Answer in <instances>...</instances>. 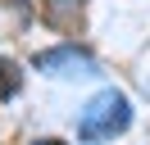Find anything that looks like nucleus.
I'll use <instances>...</instances> for the list:
<instances>
[{"label":"nucleus","instance_id":"20e7f679","mask_svg":"<svg viewBox=\"0 0 150 145\" xmlns=\"http://www.w3.org/2000/svg\"><path fill=\"white\" fill-rule=\"evenodd\" d=\"M82 5L86 0H46V14L55 18V23H68L73 14H82Z\"/></svg>","mask_w":150,"mask_h":145},{"label":"nucleus","instance_id":"39448f33","mask_svg":"<svg viewBox=\"0 0 150 145\" xmlns=\"http://www.w3.org/2000/svg\"><path fill=\"white\" fill-rule=\"evenodd\" d=\"M37 145H64V141H37Z\"/></svg>","mask_w":150,"mask_h":145},{"label":"nucleus","instance_id":"7ed1b4c3","mask_svg":"<svg viewBox=\"0 0 150 145\" xmlns=\"http://www.w3.org/2000/svg\"><path fill=\"white\" fill-rule=\"evenodd\" d=\"M18 86H23L18 63H14V59H0V95H5V100H9V95H18Z\"/></svg>","mask_w":150,"mask_h":145},{"label":"nucleus","instance_id":"f03ea898","mask_svg":"<svg viewBox=\"0 0 150 145\" xmlns=\"http://www.w3.org/2000/svg\"><path fill=\"white\" fill-rule=\"evenodd\" d=\"M32 68L50 72V77H91L96 63H91L86 50H77L73 41H64V45H55V50H41L37 59H32Z\"/></svg>","mask_w":150,"mask_h":145},{"label":"nucleus","instance_id":"f257e3e1","mask_svg":"<svg viewBox=\"0 0 150 145\" xmlns=\"http://www.w3.org/2000/svg\"><path fill=\"white\" fill-rule=\"evenodd\" d=\"M132 127V100L123 95V91L105 86L96 91L91 100H86V109L77 113V141L96 145V141H114L118 132H127Z\"/></svg>","mask_w":150,"mask_h":145}]
</instances>
